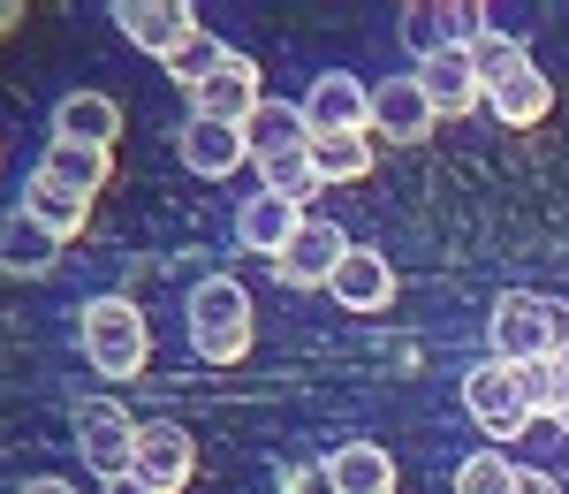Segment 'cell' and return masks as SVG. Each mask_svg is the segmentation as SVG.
<instances>
[{"instance_id":"1f68e13d","label":"cell","mask_w":569,"mask_h":494,"mask_svg":"<svg viewBox=\"0 0 569 494\" xmlns=\"http://www.w3.org/2000/svg\"><path fill=\"white\" fill-rule=\"evenodd\" d=\"M547 418L569 434V365H555V404H547Z\"/></svg>"},{"instance_id":"5b68a950","label":"cell","mask_w":569,"mask_h":494,"mask_svg":"<svg viewBox=\"0 0 569 494\" xmlns=\"http://www.w3.org/2000/svg\"><path fill=\"white\" fill-rule=\"evenodd\" d=\"M463 411L479 418V434L486 442H517L531 426V404H525V381H517V365H501V358H486L463 373Z\"/></svg>"},{"instance_id":"ffe728a7","label":"cell","mask_w":569,"mask_h":494,"mask_svg":"<svg viewBox=\"0 0 569 494\" xmlns=\"http://www.w3.org/2000/svg\"><path fill=\"white\" fill-rule=\"evenodd\" d=\"M23 214H31V221H46L61 244H69V236H84L91 198H84V190H69V182H53L46 168H31V182H23Z\"/></svg>"},{"instance_id":"9a60e30c","label":"cell","mask_w":569,"mask_h":494,"mask_svg":"<svg viewBox=\"0 0 569 494\" xmlns=\"http://www.w3.org/2000/svg\"><path fill=\"white\" fill-rule=\"evenodd\" d=\"M182 168L190 176H206V182H228L243 160H251V145H243V130H228V122H206V115H190L182 122Z\"/></svg>"},{"instance_id":"4dcf8cb0","label":"cell","mask_w":569,"mask_h":494,"mask_svg":"<svg viewBox=\"0 0 569 494\" xmlns=\"http://www.w3.org/2000/svg\"><path fill=\"white\" fill-rule=\"evenodd\" d=\"M517 494H562V480L539 472V464H517Z\"/></svg>"},{"instance_id":"44dd1931","label":"cell","mask_w":569,"mask_h":494,"mask_svg":"<svg viewBox=\"0 0 569 494\" xmlns=\"http://www.w3.org/2000/svg\"><path fill=\"white\" fill-rule=\"evenodd\" d=\"M486 107H493V122L531 130V122H547V115H555V85H547V77H539V61H531L525 77H509V85L486 91Z\"/></svg>"},{"instance_id":"7c38bea8","label":"cell","mask_w":569,"mask_h":494,"mask_svg":"<svg viewBox=\"0 0 569 494\" xmlns=\"http://www.w3.org/2000/svg\"><path fill=\"white\" fill-rule=\"evenodd\" d=\"M297 228H305V206H289V198H273V190L236 198V244H243V251H259V259H281Z\"/></svg>"},{"instance_id":"f546056e","label":"cell","mask_w":569,"mask_h":494,"mask_svg":"<svg viewBox=\"0 0 569 494\" xmlns=\"http://www.w3.org/2000/svg\"><path fill=\"white\" fill-rule=\"evenodd\" d=\"M517 381H525L531 418H547V404H555V358H547V365H517Z\"/></svg>"},{"instance_id":"9c48e42d","label":"cell","mask_w":569,"mask_h":494,"mask_svg":"<svg viewBox=\"0 0 569 494\" xmlns=\"http://www.w3.org/2000/svg\"><path fill=\"white\" fill-rule=\"evenodd\" d=\"M266 107V85H259V61H243V53H228L206 85L190 91V115H206V122H228V130H243L251 115Z\"/></svg>"},{"instance_id":"d590c367","label":"cell","mask_w":569,"mask_h":494,"mask_svg":"<svg viewBox=\"0 0 569 494\" xmlns=\"http://www.w3.org/2000/svg\"><path fill=\"white\" fill-rule=\"evenodd\" d=\"M107 494H152V487H144V480L130 472V480H107Z\"/></svg>"},{"instance_id":"e0dca14e","label":"cell","mask_w":569,"mask_h":494,"mask_svg":"<svg viewBox=\"0 0 569 494\" xmlns=\"http://www.w3.org/2000/svg\"><path fill=\"white\" fill-rule=\"evenodd\" d=\"M0 267H8V274H23V281H39V274L61 267V236H53L46 221H31V214L16 206V214L0 221Z\"/></svg>"},{"instance_id":"d4e9b609","label":"cell","mask_w":569,"mask_h":494,"mask_svg":"<svg viewBox=\"0 0 569 494\" xmlns=\"http://www.w3.org/2000/svg\"><path fill=\"white\" fill-rule=\"evenodd\" d=\"M395 39H402V53L426 69L433 53H448V23H440L433 0H410V8H402V23H395Z\"/></svg>"},{"instance_id":"7402d4cb","label":"cell","mask_w":569,"mask_h":494,"mask_svg":"<svg viewBox=\"0 0 569 494\" xmlns=\"http://www.w3.org/2000/svg\"><path fill=\"white\" fill-rule=\"evenodd\" d=\"M39 168L53 182H69V190H84V198H99L107 190V176H114V152H91V145H69V137H53L39 152Z\"/></svg>"},{"instance_id":"603a6c76","label":"cell","mask_w":569,"mask_h":494,"mask_svg":"<svg viewBox=\"0 0 569 494\" xmlns=\"http://www.w3.org/2000/svg\"><path fill=\"white\" fill-rule=\"evenodd\" d=\"M380 160V137H311V168L319 182H365Z\"/></svg>"},{"instance_id":"83f0119b","label":"cell","mask_w":569,"mask_h":494,"mask_svg":"<svg viewBox=\"0 0 569 494\" xmlns=\"http://www.w3.org/2000/svg\"><path fill=\"white\" fill-rule=\"evenodd\" d=\"M259 190L289 198V206H305L311 190H319V168H311V152H289V160H259Z\"/></svg>"},{"instance_id":"e575fe53","label":"cell","mask_w":569,"mask_h":494,"mask_svg":"<svg viewBox=\"0 0 569 494\" xmlns=\"http://www.w3.org/2000/svg\"><path fill=\"white\" fill-rule=\"evenodd\" d=\"M16 23H23V0H0V39H8Z\"/></svg>"},{"instance_id":"ba28073f","label":"cell","mask_w":569,"mask_h":494,"mask_svg":"<svg viewBox=\"0 0 569 494\" xmlns=\"http://www.w3.org/2000/svg\"><path fill=\"white\" fill-rule=\"evenodd\" d=\"M107 16H114V31H122L137 53H160V61L198 31V8H190V0H114Z\"/></svg>"},{"instance_id":"3957f363","label":"cell","mask_w":569,"mask_h":494,"mask_svg":"<svg viewBox=\"0 0 569 494\" xmlns=\"http://www.w3.org/2000/svg\"><path fill=\"white\" fill-rule=\"evenodd\" d=\"M137 426H144V418H130L114 396H77V411H69V434H77V456L99 472V487H107V480H130V472H137Z\"/></svg>"},{"instance_id":"d6a6232c","label":"cell","mask_w":569,"mask_h":494,"mask_svg":"<svg viewBox=\"0 0 569 494\" xmlns=\"http://www.w3.org/2000/svg\"><path fill=\"white\" fill-rule=\"evenodd\" d=\"M555 365H569V305H555Z\"/></svg>"},{"instance_id":"f1b7e54d","label":"cell","mask_w":569,"mask_h":494,"mask_svg":"<svg viewBox=\"0 0 569 494\" xmlns=\"http://www.w3.org/2000/svg\"><path fill=\"white\" fill-rule=\"evenodd\" d=\"M440 23H448V46L471 53V46L493 31V8H479V0H440Z\"/></svg>"},{"instance_id":"8fae6325","label":"cell","mask_w":569,"mask_h":494,"mask_svg":"<svg viewBox=\"0 0 569 494\" xmlns=\"http://www.w3.org/2000/svg\"><path fill=\"white\" fill-rule=\"evenodd\" d=\"M440 115L433 99H426V85L418 77H380V91H372V137H388V145H418V137H433Z\"/></svg>"},{"instance_id":"484cf974","label":"cell","mask_w":569,"mask_h":494,"mask_svg":"<svg viewBox=\"0 0 569 494\" xmlns=\"http://www.w3.org/2000/svg\"><path fill=\"white\" fill-rule=\"evenodd\" d=\"M220 61H228V46H220L213 31L198 23V31H190V39H182L176 53H168V77H176L182 91H198V85H206V77H213V69H220Z\"/></svg>"},{"instance_id":"8992f818","label":"cell","mask_w":569,"mask_h":494,"mask_svg":"<svg viewBox=\"0 0 569 494\" xmlns=\"http://www.w3.org/2000/svg\"><path fill=\"white\" fill-rule=\"evenodd\" d=\"M297 107H305L311 137H372V85L350 69H319Z\"/></svg>"},{"instance_id":"2e32d148","label":"cell","mask_w":569,"mask_h":494,"mask_svg":"<svg viewBox=\"0 0 569 494\" xmlns=\"http://www.w3.org/2000/svg\"><path fill=\"white\" fill-rule=\"evenodd\" d=\"M53 137L91 145V152H114V137H122V107H114L107 91H69V99L53 107Z\"/></svg>"},{"instance_id":"7a4b0ae2","label":"cell","mask_w":569,"mask_h":494,"mask_svg":"<svg viewBox=\"0 0 569 494\" xmlns=\"http://www.w3.org/2000/svg\"><path fill=\"white\" fill-rule=\"evenodd\" d=\"M77 343L99 381H137L152 365V327L137 313V297H84L77 305Z\"/></svg>"},{"instance_id":"6da1fadb","label":"cell","mask_w":569,"mask_h":494,"mask_svg":"<svg viewBox=\"0 0 569 494\" xmlns=\"http://www.w3.org/2000/svg\"><path fill=\"white\" fill-rule=\"evenodd\" d=\"M182 327H190V350L206 365H243L259 343V313H251V289L236 274H206L190 297H182Z\"/></svg>"},{"instance_id":"cb8c5ba5","label":"cell","mask_w":569,"mask_h":494,"mask_svg":"<svg viewBox=\"0 0 569 494\" xmlns=\"http://www.w3.org/2000/svg\"><path fill=\"white\" fill-rule=\"evenodd\" d=\"M471 69H479V85H509V77H525L531 69V46L525 39H509V31H486L479 46H471Z\"/></svg>"},{"instance_id":"d6986e66","label":"cell","mask_w":569,"mask_h":494,"mask_svg":"<svg viewBox=\"0 0 569 494\" xmlns=\"http://www.w3.org/2000/svg\"><path fill=\"white\" fill-rule=\"evenodd\" d=\"M327 494H395V456L380 442H342L327 456Z\"/></svg>"},{"instance_id":"4316f807","label":"cell","mask_w":569,"mask_h":494,"mask_svg":"<svg viewBox=\"0 0 569 494\" xmlns=\"http://www.w3.org/2000/svg\"><path fill=\"white\" fill-rule=\"evenodd\" d=\"M456 494H517V464L501 449H479L456 464Z\"/></svg>"},{"instance_id":"277c9868","label":"cell","mask_w":569,"mask_h":494,"mask_svg":"<svg viewBox=\"0 0 569 494\" xmlns=\"http://www.w3.org/2000/svg\"><path fill=\"white\" fill-rule=\"evenodd\" d=\"M486 343L501 365H547L555 358V297H531V289H501L493 319H486Z\"/></svg>"},{"instance_id":"4fadbf2b","label":"cell","mask_w":569,"mask_h":494,"mask_svg":"<svg viewBox=\"0 0 569 494\" xmlns=\"http://www.w3.org/2000/svg\"><path fill=\"white\" fill-rule=\"evenodd\" d=\"M418 85H426V99H433L440 122H463V115H479V107H486V85H479V69H471V53H463V46L433 53V61L418 69Z\"/></svg>"},{"instance_id":"836d02e7","label":"cell","mask_w":569,"mask_h":494,"mask_svg":"<svg viewBox=\"0 0 569 494\" xmlns=\"http://www.w3.org/2000/svg\"><path fill=\"white\" fill-rule=\"evenodd\" d=\"M23 494H77V480H53L46 472V480H23Z\"/></svg>"},{"instance_id":"52a82bcc","label":"cell","mask_w":569,"mask_h":494,"mask_svg":"<svg viewBox=\"0 0 569 494\" xmlns=\"http://www.w3.org/2000/svg\"><path fill=\"white\" fill-rule=\"evenodd\" d=\"M137 480L152 494H182L198 480V442H190V426L176 418H144L137 426Z\"/></svg>"},{"instance_id":"5bb4252c","label":"cell","mask_w":569,"mask_h":494,"mask_svg":"<svg viewBox=\"0 0 569 494\" xmlns=\"http://www.w3.org/2000/svg\"><path fill=\"white\" fill-rule=\"evenodd\" d=\"M327 297H335L342 313H388V305H395V267L372 251V244H350V259L335 267Z\"/></svg>"},{"instance_id":"ac0fdd59","label":"cell","mask_w":569,"mask_h":494,"mask_svg":"<svg viewBox=\"0 0 569 494\" xmlns=\"http://www.w3.org/2000/svg\"><path fill=\"white\" fill-rule=\"evenodd\" d=\"M243 145H251V160H289V152H311V122L297 99H266L259 115L243 122Z\"/></svg>"},{"instance_id":"30bf717a","label":"cell","mask_w":569,"mask_h":494,"mask_svg":"<svg viewBox=\"0 0 569 494\" xmlns=\"http://www.w3.org/2000/svg\"><path fill=\"white\" fill-rule=\"evenodd\" d=\"M342 259H350V236L327 221V214H305V228L289 236V251L273 259V274H281L289 289H319V281H335Z\"/></svg>"}]
</instances>
